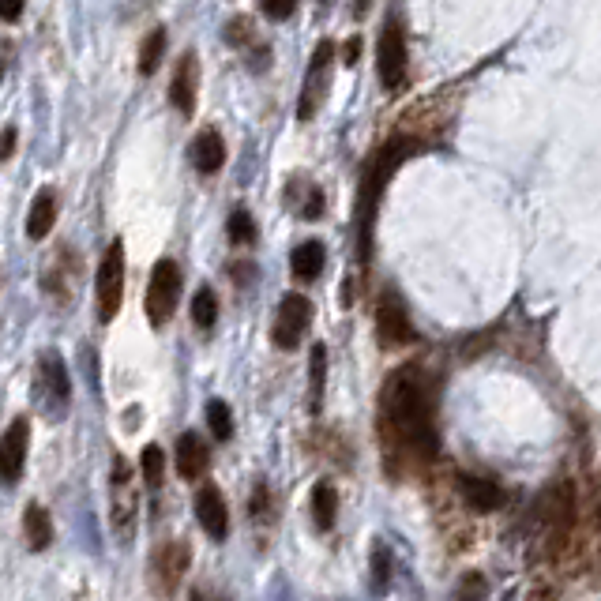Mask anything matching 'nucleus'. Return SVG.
<instances>
[{
    "mask_svg": "<svg viewBox=\"0 0 601 601\" xmlns=\"http://www.w3.org/2000/svg\"><path fill=\"white\" fill-rule=\"evenodd\" d=\"M380 432H384L387 455H410L432 459L436 455V429H432V406L417 369H399L387 376L380 395Z\"/></svg>",
    "mask_w": 601,
    "mask_h": 601,
    "instance_id": "f257e3e1",
    "label": "nucleus"
},
{
    "mask_svg": "<svg viewBox=\"0 0 601 601\" xmlns=\"http://www.w3.org/2000/svg\"><path fill=\"white\" fill-rule=\"evenodd\" d=\"M414 151V139H387L380 147V155L372 158V166H365V181H361V196H357V237H361L357 252H361V260H369L372 252V226H376V211H380L387 181Z\"/></svg>",
    "mask_w": 601,
    "mask_h": 601,
    "instance_id": "f03ea898",
    "label": "nucleus"
},
{
    "mask_svg": "<svg viewBox=\"0 0 601 601\" xmlns=\"http://www.w3.org/2000/svg\"><path fill=\"white\" fill-rule=\"evenodd\" d=\"M109 515H113V534L128 545L136 538V485L124 455L113 459V474H109Z\"/></svg>",
    "mask_w": 601,
    "mask_h": 601,
    "instance_id": "7ed1b4c3",
    "label": "nucleus"
},
{
    "mask_svg": "<svg viewBox=\"0 0 601 601\" xmlns=\"http://www.w3.org/2000/svg\"><path fill=\"white\" fill-rule=\"evenodd\" d=\"M94 301H98V320L109 324L124 301V245L121 241H109L106 256L98 263V275H94Z\"/></svg>",
    "mask_w": 601,
    "mask_h": 601,
    "instance_id": "20e7f679",
    "label": "nucleus"
},
{
    "mask_svg": "<svg viewBox=\"0 0 601 601\" xmlns=\"http://www.w3.org/2000/svg\"><path fill=\"white\" fill-rule=\"evenodd\" d=\"M177 301H181V267L173 260H158L155 271H151V282H147V301H143L151 327L170 324Z\"/></svg>",
    "mask_w": 601,
    "mask_h": 601,
    "instance_id": "39448f33",
    "label": "nucleus"
},
{
    "mask_svg": "<svg viewBox=\"0 0 601 601\" xmlns=\"http://www.w3.org/2000/svg\"><path fill=\"white\" fill-rule=\"evenodd\" d=\"M376 72L387 94H399L406 87V38L395 16H387L380 42H376Z\"/></svg>",
    "mask_w": 601,
    "mask_h": 601,
    "instance_id": "423d86ee",
    "label": "nucleus"
},
{
    "mask_svg": "<svg viewBox=\"0 0 601 601\" xmlns=\"http://www.w3.org/2000/svg\"><path fill=\"white\" fill-rule=\"evenodd\" d=\"M312 324V305L305 293H286L282 301H278V316H275V331H271V339H275L278 350H297L301 339H305V331Z\"/></svg>",
    "mask_w": 601,
    "mask_h": 601,
    "instance_id": "0eeeda50",
    "label": "nucleus"
},
{
    "mask_svg": "<svg viewBox=\"0 0 601 601\" xmlns=\"http://www.w3.org/2000/svg\"><path fill=\"white\" fill-rule=\"evenodd\" d=\"M27 447H31V421L16 417L4 436H0V485L12 489L23 478V466H27Z\"/></svg>",
    "mask_w": 601,
    "mask_h": 601,
    "instance_id": "6e6552de",
    "label": "nucleus"
},
{
    "mask_svg": "<svg viewBox=\"0 0 601 601\" xmlns=\"http://www.w3.org/2000/svg\"><path fill=\"white\" fill-rule=\"evenodd\" d=\"M331 61H335V42H320L316 53L309 61V72H305V91H301V102H297V117L301 121H312L320 102L327 98V72H331Z\"/></svg>",
    "mask_w": 601,
    "mask_h": 601,
    "instance_id": "1a4fd4ad",
    "label": "nucleus"
},
{
    "mask_svg": "<svg viewBox=\"0 0 601 601\" xmlns=\"http://www.w3.org/2000/svg\"><path fill=\"white\" fill-rule=\"evenodd\" d=\"M38 391H42V399H46L49 414L57 417L68 410V402H72V380H68V365L61 361V354H46L38 357Z\"/></svg>",
    "mask_w": 601,
    "mask_h": 601,
    "instance_id": "9d476101",
    "label": "nucleus"
},
{
    "mask_svg": "<svg viewBox=\"0 0 601 601\" xmlns=\"http://www.w3.org/2000/svg\"><path fill=\"white\" fill-rule=\"evenodd\" d=\"M376 335H380L384 346H410V342L417 339L410 316H406L402 301L391 290H387L384 297H380V305H376Z\"/></svg>",
    "mask_w": 601,
    "mask_h": 601,
    "instance_id": "9b49d317",
    "label": "nucleus"
},
{
    "mask_svg": "<svg viewBox=\"0 0 601 601\" xmlns=\"http://www.w3.org/2000/svg\"><path fill=\"white\" fill-rule=\"evenodd\" d=\"M459 496H463V504L470 511H478V515H489V511H500L508 504V493H504V485H496L489 478H478V474H459Z\"/></svg>",
    "mask_w": 601,
    "mask_h": 601,
    "instance_id": "f8f14e48",
    "label": "nucleus"
},
{
    "mask_svg": "<svg viewBox=\"0 0 601 601\" xmlns=\"http://www.w3.org/2000/svg\"><path fill=\"white\" fill-rule=\"evenodd\" d=\"M196 519H200L203 534L211 541H226L230 534V511H226V496L218 493V485H203L196 493Z\"/></svg>",
    "mask_w": 601,
    "mask_h": 601,
    "instance_id": "ddd939ff",
    "label": "nucleus"
},
{
    "mask_svg": "<svg viewBox=\"0 0 601 601\" xmlns=\"http://www.w3.org/2000/svg\"><path fill=\"white\" fill-rule=\"evenodd\" d=\"M188 564H192V545H188V541H166L155 553L158 586H162L166 594H173V590L181 586V575L188 571Z\"/></svg>",
    "mask_w": 601,
    "mask_h": 601,
    "instance_id": "4468645a",
    "label": "nucleus"
},
{
    "mask_svg": "<svg viewBox=\"0 0 601 601\" xmlns=\"http://www.w3.org/2000/svg\"><path fill=\"white\" fill-rule=\"evenodd\" d=\"M177 474L185 481H200L207 474V466H211V447L203 444L200 432H181L177 436Z\"/></svg>",
    "mask_w": 601,
    "mask_h": 601,
    "instance_id": "2eb2a0df",
    "label": "nucleus"
},
{
    "mask_svg": "<svg viewBox=\"0 0 601 601\" xmlns=\"http://www.w3.org/2000/svg\"><path fill=\"white\" fill-rule=\"evenodd\" d=\"M196 94H200V61H196V53H185L181 64H177V72H173V83H170V102L185 117H192V109H196Z\"/></svg>",
    "mask_w": 601,
    "mask_h": 601,
    "instance_id": "dca6fc26",
    "label": "nucleus"
},
{
    "mask_svg": "<svg viewBox=\"0 0 601 601\" xmlns=\"http://www.w3.org/2000/svg\"><path fill=\"white\" fill-rule=\"evenodd\" d=\"M222 162H226V143H222L215 128H203L196 143H192V166L200 173H218Z\"/></svg>",
    "mask_w": 601,
    "mask_h": 601,
    "instance_id": "f3484780",
    "label": "nucleus"
},
{
    "mask_svg": "<svg viewBox=\"0 0 601 601\" xmlns=\"http://www.w3.org/2000/svg\"><path fill=\"white\" fill-rule=\"evenodd\" d=\"M327 263V248L320 241H301L290 256V271L297 282H316Z\"/></svg>",
    "mask_w": 601,
    "mask_h": 601,
    "instance_id": "a211bd4d",
    "label": "nucleus"
},
{
    "mask_svg": "<svg viewBox=\"0 0 601 601\" xmlns=\"http://www.w3.org/2000/svg\"><path fill=\"white\" fill-rule=\"evenodd\" d=\"M53 222H57V196H53V188H42L31 203V215H27V237L46 241L53 233Z\"/></svg>",
    "mask_w": 601,
    "mask_h": 601,
    "instance_id": "6ab92c4d",
    "label": "nucleus"
},
{
    "mask_svg": "<svg viewBox=\"0 0 601 601\" xmlns=\"http://www.w3.org/2000/svg\"><path fill=\"white\" fill-rule=\"evenodd\" d=\"M23 538L31 545V553H42L53 545V519L42 504H27V511H23Z\"/></svg>",
    "mask_w": 601,
    "mask_h": 601,
    "instance_id": "aec40b11",
    "label": "nucleus"
},
{
    "mask_svg": "<svg viewBox=\"0 0 601 601\" xmlns=\"http://www.w3.org/2000/svg\"><path fill=\"white\" fill-rule=\"evenodd\" d=\"M395 579V556L384 541H372V564H369V590L376 598H384Z\"/></svg>",
    "mask_w": 601,
    "mask_h": 601,
    "instance_id": "412c9836",
    "label": "nucleus"
},
{
    "mask_svg": "<svg viewBox=\"0 0 601 601\" xmlns=\"http://www.w3.org/2000/svg\"><path fill=\"white\" fill-rule=\"evenodd\" d=\"M324 387H327V346L316 342L309 354V410L312 414L324 410Z\"/></svg>",
    "mask_w": 601,
    "mask_h": 601,
    "instance_id": "4be33fe9",
    "label": "nucleus"
},
{
    "mask_svg": "<svg viewBox=\"0 0 601 601\" xmlns=\"http://www.w3.org/2000/svg\"><path fill=\"white\" fill-rule=\"evenodd\" d=\"M335 515H339V493L331 489V481H316V489H312V523H316V530H331Z\"/></svg>",
    "mask_w": 601,
    "mask_h": 601,
    "instance_id": "5701e85b",
    "label": "nucleus"
},
{
    "mask_svg": "<svg viewBox=\"0 0 601 601\" xmlns=\"http://www.w3.org/2000/svg\"><path fill=\"white\" fill-rule=\"evenodd\" d=\"M162 53H166V31L158 27L143 38V46H139V76H155L158 64H162Z\"/></svg>",
    "mask_w": 601,
    "mask_h": 601,
    "instance_id": "b1692460",
    "label": "nucleus"
},
{
    "mask_svg": "<svg viewBox=\"0 0 601 601\" xmlns=\"http://www.w3.org/2000/svg\"><path fill=\"white\" fill-rule=\"evenodd\" d=\"M139 470H143V481H147L151 489H162V478H166V455H162V447L158 444L143 447V455H139Z\"/></svg>",
    "mask_w": 601,
    "mask_h": 601,
    "instance_id": "393cba45",
    "label": "nucleus"
},
{
    "mask_svg": "<svg viewBox=\"0 0 601 601\" xmlns=\"http://www.w3.org/2000/svg\"><path fill=\"white\" fill-rule=\"evenodd\" d=\"M192 320L200 331H211L218 324V297L211 293V286H203L196 297H192Z\"/></svg>",
    "mask_w": 601,
    "mask_h": 601,
    "instance_id": "a878e982",
    "label": "nucleus"
},
{
    "mask_svg": "<svg viewBox=\"0 0 601 601\" xmlns=\"http://www.w3.org/2000/svg\"><path fill=\"white\" fill-rule=\"evenodd\" d=\"M207 425H211V436H215V440H230L233 436V414L222 399L207 402Z\"/></svg>",
    "mask_w": 601,
    "mask_h": 601,
    "instance_id": "bb28decb",
    "label": "nucleus"
},
{
    "mask_svg": "<svg viewBox=\"0 0 601 601\" xmlns=\"http://www.w3.org/2000/svg\"><path fill=\"white\" fill-rule=\"evenodd\" d=\"M226 233H230L233 245H252L256 241V222L248 211H233L230 222H226Z\"/></svg>",
    "mask_w": 601,
    "mask_h": 601,
    "instance_id": "cd10ccee",
    "label": "nucleus"
},
{
    "mask_svg": "<svg viewBox=\"0 0 601 601\" xmlns=\"http://www.w3.org/2000/svg\"><path fill=\"white\" fill-rule=\"evenodd\" d=\"M485 590H489V586H485V579H481L478 571H470V575H463V579H459V586H455V598H451V601H481V598H485Z\"/></svg>",
    "mask_w": 601,
    "mask_h": 601,
    "instance_id": "c85d7f7f",
    "label": "nucleus"
},
{
    "mask_svg": "<svg viewBox=\"0 0 601 601\" xmlns=\"http://www.w3.org/2000/svg\"><path fill=\"white\" fill-rule=\"evenodd\" d=\"M248 511H252V519H256V523H271V489H267L263 481L256 485V489H252Z\"/></svg>",
    "mask_w": 601,
    "mask_h": 601,
    "instance_id": "c756f323",
    "label": "nucleus"
},
{
    "mask_svg": "<svg viewBox=\"0 0 601 601\" xmlns=\"http://www.w3.org/2000/svg\"><path fill=\"white\" fill-rule=\"evenodd\" d=\"M293 12H297V0H263V16L290 19Z\"/></svg>",
    "mask_w": 601,
    "mask_h": 601,
    "instance_id": "7c9ffc66",
    "label": "nucleus"
},
{
    "mask_svg": "<svg viewBox=\"0 0 601 601\" xmlns=\"http://www.w3.org/2000/svg\"><path fill=\"white\" fill-rule=\"evenodd\" d=\"M320 215H324V192L312 185V188H309V200H305V207H301V218H309V222H316Z\"/></svg>",
    "mask_w": 601,
    "mask_h": 601,
    "instance_id": "2f4dec72",
    "label": "nucleus"
},
{
    "mask_svg": "<svg viewBox=\"0 0 601 601\" xmlns=\"http://www.w3.org/2000/svg\"><path fill=\"white\" fill-rule=\"evenodd\" d=\"M16 139H19V132L12 128V124L0 132V162H8V158H12V151H16Z\"/></svg>",
    "mask_w": 601,
    "mask_h": 601,
    "instance_id": "473e14b6",
    "label": "nucleus"
},
{
    "mask_svg": "<svg viewBox=\"0 0 601 601\" xmlns=\"http://www.w3.org/2000/svg\"><path fill=\"white\" fill-rule=\"evenodd\" d=\"M23 4H27V0H0V19H4V23H16V19L23 16Z\"/></svg>",
    "mask_w": 601,
    "mask_h": 601,
    "instance_id": "72a5a7b5",
    "label": "nucleus"
},
{
    "mask_svg": "<svg viewBox=\"0 0 601 601\" xmlns=\"http://www.w3.org/2000/svg\"><path fill=\"white\" fill-rule=\"evenodd\" d=\"M230 42H241V38H252V27H248V19H233L230 31H226Z\"/></svg>",
    "mask_w": 601,
    "mask_h": 601,
    "instance_id": "f704fd0d",
    "label": "nucleus"
},
{
    "mask_svg": "<svg viewBox=\"0 0 601 601\" xmlns=\"http://www.w3.org/2000/svg\"><path fill=\"white\" fill-rule=\"evenodd\" d=\"M357 49H361V42L350 38V42H346V64H357Z\"/></svg>",
    "mask_w": 601,
    "mask_h": 601,
    "instance_id": "c9c22d12",
    "label": "nucleus"
},
{
    "mask_svg": "<svg viewBox=\"0 0 601 601\" xmlns=\"http://www.w3.org/2000/svg\"><path fill=\"white\" fill-rule=\"evenodd\" d=\"M188 601H222V598H211V594H203V590H192Z\"/></svg>",
    "mask_w": 601,
    "mask_h": 601,
    "instance_id": "e433bc0d",
    "label": "nucleus"
},
{
    "mask_svg": "<svg viewBox=\"0 0 601 601\" xmlns=\"http://www.w3.org/2000/svg\"><path fill=\"white\" fill-rule=\"evenodd\" d=\"M549 598H553L549 590H534V594H530V601H549Z\"/></svg>",
    "mask_w": 601,
    "mask_h": 601,
    "instance_id": "4c0bfd02",
    "label": "nucleus"
},
{
    "mask_svg": "<svg viewBox=\"0 0 601 601\" xmlns=\"http://www.w3.org/2000/svg\"><path fill=\"white\" fill-rule=\"evenodd\" d=\"M365 4H369V0H357V16H365Z\"/></svg>",
    "mask_w": 601,
    "mask_h": 601,
    "instance_id": "58836bf2",
    "label": "nucleus"
},
{
    "mask_svg": "<svg viewBox=\"0 0 601 601\" xmlns=\"http://www.w3.org/2000/svg\"><path fill=\"white\" fill-rule=\"evenodd\" d=\"M598 526H601V508H598Z\"/></svg>",
    "mask_w": 601,
    "mask_h": 601,
    "instance_id": "ea45409f",
    "label": "nucleus"
}]
</instances>
